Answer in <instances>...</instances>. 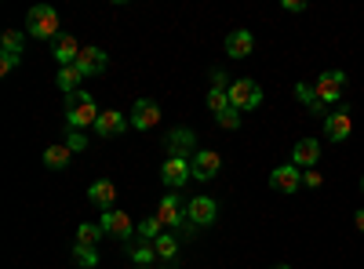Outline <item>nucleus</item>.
Segmentation results:
<instances>
[{
    "label": "nucleus",
    "instance_id": "obj_1",
    "mask_svg": "<svg viewBox=\"0 0 364 269\" xmlns=\"http://www.w3.org/2000/svg\"><path fill=\"white\" fill-rule=\"evenodd\" d=\"M99 106H95V99H91L87 92H73V95H66V124H70V131H84V128H95L99 124Z\"/></svg>",
    "mask_w": 364,
    "mask_h": 269
},
{
    "label": "nucleus",
    "instance_id": "obj_2",
    "mask_svg": "<svg viewBox=\"0 0 364 269\" xmlns=\"http://www.w3.org/2000/svg\"><path fill=\"white\" fill-rule=\"evenodd\" d=\"M26 29H29V37H37V40H58V15L48 4H37L26 15Z\"/></svg>",
    "mask_w": 364,
    "mask_h": 269
},
{
    "label": "nucleus",
    "instance_id": "obj_3",
    "mask_svg": "<svg viewBox=\"0 0 364 269\" xmlns=\"http://www.w3.org/2000/svg\"><path fill=\"white\" fill-rule=\"evenodd\" d=\"M230 106L240 109V113H248V109H259L262 106V87L255 80H233L230 84Z\"/></svg>",
    "mask_w": 364,
    "mask_h": 269
},
{
    "label": "nucleus",
    "instance_id": "obj_4",
    "mask_svg": "<svg viewBox=\"0 0 364 269\" xmlns=\"http://www.w3.org/2000/svg\"><path fill=\"white\" fill-rule=\"evenodd\" d=\"M343 87H346V73H343V70H324V73L317 77V84H314V92H317V99H321L324 106H331V102L343 99Z\"/></svg>",
    "mask_w": 364,
    "mask_h": 269
},
{
    "label": "nucleus",
    "instance_id": "obj_5",
    "mask_svg": "<svg viewBox=\"0 0 364 269\" xmlns=\"http://www.w3.org/2000/svg\"><path fill=\"white\" fill-rule=\"evenodd\" d=\"M128 121H132L135 131H154V128L161 124V106H157L154 99H135Z\"/></svg>",
    "mask_w": 364,
    "mask_h": 269
},
{
    "label": "nucleus",
    "instance_id": "obj_6",
    "mask_svg": "<svg viewBox=\"0 0 364 269\" xmlns=\"http://www.w3.org/2000/svg\"><path fill=\"white\" fill-rule=\"evenodd\" d=\"M154 215L164 222V229H182V226H186V200H178L175 193H168V197L157 204Z\"/></svg>",
    "mask_w": 364,
    "mask_h": 269
},
{
    "label": "nucleus",
    "instance_id": "obj_7",
    "mask_svg": "<svg viewBox=\"0 0 364 269\" xmlns=\"http://www.w3.org/2000/svg\"><path fill=\"white\" fill-rule=\"evenodd\" d=\"M161 178H164L168 190H182V186H186L190 178H193V168H190L186 157H168L164 168H161Z\"/></svg>",
    "mask_w": 364,
    "mask_h": 269
},
{
    "label": "nucleus",
    "instance_id": "obj_8",
    "mask_svg": "<svg viewBox=\"0 0 364 269\" xmlns=\"http://www.w3.org/2000/svg\"><path fill=\"white\" fill-rule=\"evenodd\" d=\"M102 233L106 236H113V241H132L135 236V226H132V219L124 215V212H117V207H109V212H102Z\"/></svg>",
    "mask_w": 364,
    "mask_h": 269
},
{
    "label": "nucleus",
    "instance_id": "obj_9",
    "mask_svg": "<svg viewBox=\"0 0 364 269\" xmlns=\"http://www.w3.org/2000/svg\"><path fill=\"white\" fill-rule=\"evenodd\" d=\"M324 135H328L331 142H346V138L353 135V116H350L346 106H343V109H331V113L324 116Z\"/></svg>",
    "mask_w": 364,
    "mask_h": 269
},
{
    "label": "nucleus",
    "instance_id": "obj_10",
    "mask_svg": "<svg viewBox=\"0 0 364 269\" xmlns=\"http://www.w3.org/2000/svg\"><path fill=\"white\" fill-rule=\"evenodd\" d=\"M190 168H193L197 182H211V178L219 175V168H223V157L215 153V149H197V157L190 160Z\"/></svg>",
    "mask_w": 364,
    "mask_h": 269
},
{
    "label": "nucleus",
    "instance_id": "obj_11",
    "mask_svg": "<svg viewBox=\"0 0 364 269\" xmlns=\"http://www.w3.org/2000/svg\"><path fill=\"white\" fill-rule=\"evenodd\" d=\"M186 219L193 226H211L219 219V204L211 197H193V200H186Z\"/></svg>",
    "mask_w": 364,
    "mask_h": 269
},
{
    "label": "nucleus",
    "instance_id": "obj_12",
    "mask_svg": "<svg viewBox=\"0 0 364 269\" xmlns=\"http://www.w3.org/2000/svg\"><path fill=\"white\" fill-rule=\"evenodd\" d=\"M317 160H321V142H317V138H299V142L291 146V164H295L299 171L317 168Z\"/></svg>",
    "mask_w": 364,
    "mask_h": 269
},
{
    "label": "nucleus",
    "instance_id": "obj_13",
    "mask_svg": "<svg viewBox=\"0 0 364 269\" xmlns=\"http://www.w3.org/2000/svg\"><path fill=\"white\" fill-rule=\"evenodd\" d=\"M302 186V171L295 164H284V168H273L269 171V190H277V193H295Z\"/></svg>",
    "mask_w": 364,
    "mask_h": 269
},
{
    "label": "nucleus",
    "instance_id": "obj_14",
    "mask_svg": "<svg viewBox=\"0 0 364 269\" xmlns=\"http://www.w3.org/2000/svg\"><path fill=\"white\" fill-rule=\"evenodd\" d=\"M168 146H171V157H186V160L197 157V135H193L190 128L168 131Z\"/></svg>",
    "mask_w": 364,
    "mask_h": 269
},
{
    "label": "nucleus",
    "instance_id": "obj_15",
    "mask_svg": "<svg viewBox=\"0 0 364 269\" xmlns=\"http://www.w3.org/2000/svg\"><path fill=\"white\" fill-rule=\"evenodd\" d=\"M106 66H109V55L102 48H84L77 58V70L84 77H99V73H106Z\"/></svg>",
    "mask_w": 364,
    "mask_h": 269
},
{
    "label": "nucleus",
    "instance_id": "obj_16",
    "mask_svg": "<svg viewBox=\"0 0 364 269\" xmlns=\"http://www.w3.org/2000/svg\"><path fill=\"white\" fill-rule=\"evenodd\" d=\"M252 51H255V37L248 33V29H230L226 55H230V58H248Z\"/></svg>",
    "mask_w": 364,
    "mask_h": 269
},
{
    "label": "nucleus",
    "instance_id": "obj_17",
    "mask_svg": "<svg viewBox=\"0 0 364 269\" xmlns=\"http://www.w3.org/2000/svg\"><path fill=\"white\" fill-rule=\"evenodd\" d=\"M132 128V121L120 109H106L102 116H99V124H95V131L102 135V138H113V135H120V131H128Z\"/></svg>",
    "mask_w": 364,
    "mask_h": 269
},
{
    "label": "nucleus",
    "instance_id": "obj_18",
    "mask_svg": "<svg viewBox=\"0 0 364 269\" xmlns=\"http://www.w3.org/2000/svg\"><path fill=\"white\" fill-rule=\"evenodd\" d=\"M80 51H84V48H80L70 33H58V40H55V58H58V66H77Z\"/></svg>",
    "mask_w": 364,
    "mask_h": 269
},
{
    "label": "nucleus",
    "instance_id": "obj_19",
    "mask_svg": "<svg viewBox=\"0 0 364 269\" xmlns=\"http://www.w3.org/2000/svg\"><path fill=\"white\" fill-rule=\"evenodd\" d=\"M87 200L95 204V207H102V212H109L113 200H117V186H113V182H106V178H99V182H91Z\"/></svg>",
    "mask_w": 364,
    "mask_h": 269
},
{
    "label": "nucleus",
    "instance_id": "obj_20",
    "mask_svg": "<svg viewBox=\"0 0 364 269\" xmlns=\"http://www.w3.org/2000/svg\"><path fill=\"white\" fill-rule=\"evenodd\" d=\"M44 164H48L51 171L70 168V146H48V149H44Z\"/></svg>",
    "mask_w": 364,
    "mask_h": 269
},
{
    "label": "nucleus",
    "instance_id": "obj_21",
    "mask_svg": "<svg viewBox=\"0 0 364 269\" xmlns=\"http://www.w3.org/2000/svg\"><path fill=\"white\" fill-rule=\"evenodd\" d=\"M135 233H139V241L154 244L157 236H161V233H168V229H164V222H161L157 215H149V219H142V222H139V229H135Z\"/></svg>",
    "mask_w": 364,
    "mask_h": 269
},
{
    "label": "nucleus",
    "instance_id": "obj_22",
    "mask_svg": "<svg viewBox=\"0 0 364 269\" xmlns=\"http://www.w3.org/2000/svg\"><path fill=\"white\" fill-rule=\"evenodd\" d=\"M154 248H157V258H164V262H171L175 255H178V236L168 229V233H161L157 241H154Z\"/></svg>",
    "mask_w": 364,
    "mask_h": 269
},
{
    "label": "nucleus",
    "instance_id": "obj_23",
    "mask_svg": "<svg viewBox=\"0 0 364 269\" xmlns=\"http://www.w3.org/2000/svg\"><path fill=\"white\" fill-rule=\"evenodd\" d=\"M80 80H84V73H80L77 66H63V70H58V80H55V84H58V87H63V92H66V95H73Z\"/></svg>",
    "mask_w": 364,
    "mask_h": 269
},
{
    "label": "nucleus",
    "instance_id": "obj_24",
    "mask_svg": "<svg viewBox=\"0 0 364 269\" xmlns=\"http://www.w3.org/2000/svg\"><path fill=\"white\" fill-rule=\"evenodd\" d=\"M102 226H91V222H84L80 229H77V244L80 248H99V241H102Z\"/></svg>",
    "mask_w": 364,
    "mask_h": 269
},
{
    "label": "nucleus",
    "instance_id": "obj_25",
    "mask_svg": "<svg viewBox=\"0 0 364 269\" xmlns=\"http://www.w3.org/2000/svg\"><path fill=\"white\" fill-rule=\"evenodd\" d=\"M204 102H208V109H211V113L219 116L223 109H230V92H223V87H211V92H208V99H204Z\"/></svg>",
    "mask_w": 364,
    "mask_h": 269
},
{
    "label": "nucleus",
    "instance_id": "obj_26",
    "mask_svg": "<svg viewBox=\"0 0 364 269\" xmlns=\"http://www.w3.org/2000/svg\"><path fill=\"white\" fill-rule=\"evenodd\" d=\"M73 258L80 262V269H95V265H99V251H95V248H80V244H73Z\"/></svg>",
    "mask_w": 364,
    "mask_h": 269
},
{
    "label": "nucleus",
    "instance_id": "obj_27",
    "mask_svg": "<svg viewBox=\"0 0 364 269\" xmlns=\"http://www.w3.org/2000/svg\"><path fill=\"white\" fill-rule=\"evenodd\" d=\"M215 121H219V128L237 131V128H240V109H233V106H230V109H223V113L215 116Z\"/></svg>",
    "mask_w": 364,
    "mask_h": 269
},
{
    "label": "nucleus",
    "instance_id": "obj_28",
    "mask_svg": "<svg viewBox=\"0 0 364 269\" xmlns=\"http://www.w3.org/2000/svg\"><path fill=\"white\" fill-rule=\"evenodd\" d=\"M132 258H135V265H149V262H154V258H157V248L142 241V244H139V248L132 251Z\"/></svg>",
    "mask_w": 364,
    "mask_h": 269
},
{
    "label": "nucleus",
    "instance_id": "obj_29",
    "mask_svg": "<svg viewBox=\"0 0 364 269\" xmlns=\"http://www.w3.org/2000/svg\"><path fill=\"white\" fill-rule=\"evenodd\" d=\"M22 62V51H0V73H11Z\"/></svg>",
    "mask_w": 364,
    "mask_h": 269
},
{
    "label": "nucleus",
    "instance_id": "obj_30",
    "mask_svg": "<svg viewBox=\"0 0 364 269\" xmlns=\"http://www.w3.org/2000/svg\"><path fill=\"white\" fill-rule=\"evenodd\" d=\"M4 51H22V29H4Z\"/></svg>",
    "mask_w": 364,
    "mask_h": 269
},
{
    "label": "nucleus",
    "instance_id": "obj_31",
    "mask_svg": "<svg viewBox=\"0 0 364 269\" xmlns=\"http://www.w3.org/2000/svg\"><path fill=\"white\" fill-rule=\"evenodd\" d=\"M66 146H70V153H84V149H87V135L84 131H70Z\"/></svg>",
    "mask_w": 364,
    "mask_h": 269
},
{
    "label": "nucleus",
    "instance_id": "obj_32",
    "mask_svg": "<svg viewBox=\"0 0 364 269\" xmlns=\"http://www.w3.org/2000/svg\"><path fill=\"white\" fill-rule=\"evenodd\" d=\"M302 186H306V190H321V186H324V178L317 175V168H310V171H302Z\"/></svg>",
    "mask_w": 364,
    "mask_h": 269
},
{
    "label": "nucleus",
    "instance_id": "obj_33",
    "mask_svg": "<svg viewBox=\"0 0 364 269\" xmlns=\"http://www.w3.org/2000/svg\"><path fill=\"white\" fill-rule=\"evenodd\" d=\"M284 11H291V15H302V11H306V4H302V0H284Z\"/></svg>",
    "mask_w": 364,
    "mask_h": 269
},
{
    "label": "nucleus",
    "instance_id": "obj_34",
    "mask_svg": "<svg viewBox=\"0 0 364 269\" xmlns=\"http://www.w3.org/2000/svg\"><path fill=\"white\" fill-rule=\"evenodd\" d=\"M353 226H357V229H360V233H364V207H360V212H357V215H353Z\"/></svg>",
    "mask_w": 364,
    "mask_h": 269
},
{
    "label": "nucleus",
    "instance_id": "obj_35",
    "mask_svg": "<svg viewBox=\"0 0 364 269\" xmlns=\"http://www.w3.org/2000/svg\"><path fill=\"white\" fill-rule=\"evenodd\" d=\"M273 269H291V265H273Z\"/></svg>",
    "mask_w": 364,
    "mask_h": 269
},
{
    "label": "nucleus",
    "instance_id": "obj_36",
    "mask_svg": "<svg viewBox=\"0 0 364 269\" xmlns=\"http://www.w3.org/2000/svg\"><path fill=\"white\" fill-rule=\"evenodd\" d=\"M360 193H364V178H360Z\"/></svg>",
    "mask_w": 364,
    "mask_h": 269
},
{
    "label": "nucleus",
    "instance_id": "obj_37",
    "mask_svg": "<svg viewBox=\"0 0 364 269\" xmlns=\"http://www.w3.org/2000/svg\"><path fill=\"white\" fill-rule=\"evenodd\" d=\"M135 269H149V265H135Z\"/></svg>",
    "mask_w": 364,
    "mask_h": 269
}]
</instances>
